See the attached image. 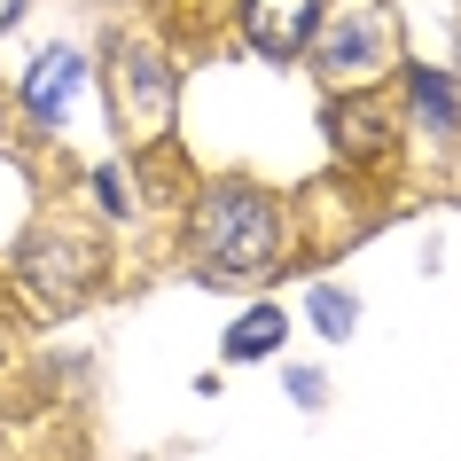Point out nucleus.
I'll return each instance as SVG.
<instances>
[{"label":"nucleus","mask_w":461,"mask_h":461,"mask_svg":"<svg viewBox=\"0 0 461 461\" xmlns=\"http://www.w3.org/2000/svg\"><path fill=\"white\" fill-rule=\"evenodd\" d=\"M195 250L212 274H258L282 250V212H274L258 188H212L203 212H195Z\"/></svg>","instance_id":"f257e3e1"},{"label":"nucleus","mask_w":461,"mask_h":461,"mask_svg":"<svg viewBox=\"0 0 461 461\" xmlns=\"http://www.w3.org/2000/svg\"><path fill=\"white\" fill-rule=\"evenodd\" d=\"M391 63V16L384 8H352V16H344L337 32H329V55H321V71L337 78V86H352V78H375Z\"/></svg>","instance_id":"f03ea898"},{"label":"nucleus","mask_w":461,"mask_h":461,"mask_svg":"<svg viewBox=\"0 0 461 461\" xmlns=\"http://www.w3.org/2000/svg\"><path fill=\"white\" fill-rule=\"evenodd\" d=\"M243 24L267 55H297L321 24V0H243Z\"/></svg>","instance_id":"7ed1b4c3"},{"label":"nucleus","mask_w":461,"mask_h":461,"mask_svg":"<svg viewBox=\"0 0 461 461\" xmlns=\"http://www.w3.org/2000/svg\"><path fill=\"white\" fill-rule=\"evenodd\" d=\"M78 78H86V63H78L71 48H48V55H40V63H32V71H24V110H32V118H40V125H55V118H63V110H71Z\"/></svg>","instance_id":"20e7f679"},{"label":"nucleus","mask_w":461,"mask_h":461,"mask_svg":"<svg viewBox=\"0 0 461 461\" xmlns=\"http://www.w3.org/2000/svg\"><path fill=\"white\" fill-rule=\"evenodd\" d=\"M274 344H282V313L258 305V313H243L235 329H227V360H258V352H274Z\"/></svg>","instance_id":"39448f33"},{"label":"nucleus","mask_w":461,"mask_h":461,"mask_svg":"<svg viewBox=\"0 0 461 461\" xmlns=\"http://www.w3.org/2000/svg\"><path fill=\"white\" fill-rule=\"evenodd\" d=\"M414 102H422V110H430L438 125L454 118V86H446V78H414Z\"/></svg>","instance_id":"423d86ee"},{"label":"nucleus","mask_w":461,"mask_h":461,"mask_svg":"<svg viewBox=\"0 0 461 461\" xmlns=\"http://www.w3.org/2000/svg\"><path fill=\"white\" fill-rule=\"evenodd\" d=\"M313 321L329 329V337H344V329H352V313H344V297H337V290H321V297H313Z\"/></svg>","instance_id":"0eeeda50"},{"label":"nucleus","mask_w":461,"mask_h":461,"mask_svg":"<svg viewBox=\"0 0 461 461\" xmlns=\"http://www.w3.org/2000/svg\"><path fill=\"white\" fill-rule=\"evenodd\" d=\"M16 16H24V0H0V32L16 24Z\"/></svg>","instance_id":"6e6552de"}]
</instances>
